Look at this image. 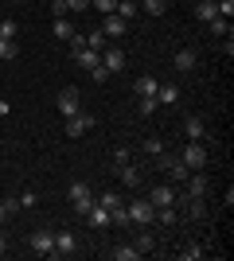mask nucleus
<instances>
[{
  "label": "nucleus",
  "mask_w": 234,
  "mask_h": 261,
  "mask_svg": "<svg viewBox=\"0 0 234 261\" xmlns=\"http://www.w3.org/2000/svg\"><path fill=\"white\" fill-rule=\"evenodd\" d=\"M125 211H129V222H133V226L156 222V207L148 203V199H133V203H125Z\"/></svg>",
  "instance_id": "1"
},
{
  "label": "nucleus",
  "mask_w": 234,
  "mask_h": 261,
  "mask_svg": "<svg viewBox=\"0 0 234 261\" xmlns=\"http://www.w3.org/2000/svg\"><path fill=\"white\" fill-rule=\"evenodd\" d=\"M94 191H90V184H82V179H78V184H70V203H74V215H82L86 218V211L94 207Z\"/></svg>",
  "instance_id": "2"
},
{
  "label": "nucleus",
  "mask_w": 234,
  "mask_h": 261,
  "mask_svg": "<svg viewBox=\"0 0 234 261\" xmlns=\"http://www.w3.org/2000/svg\"><path fill=\"white\" fill-rule=\"evenodd\" d=\"M179 160L188 164L191 172H203V168H207V148H203L199 141H188V148L179 152Z\"/></svg>",
  "instance_id": "3"
},
{
  "label": "nucleus",
  "mask_w": 234,
  "mask_h": 261,
  "mask_svg": "<svg viewBox=\"0 0 234 261\" xmlns=\"http://www.w3.org/2000/svg\"><path fill=\"white\" fill-rule=\"evenodd\" d=\"M55 106H59V113H63V117H74L78 109H82V98H78V90H74V86H67V90H59Z\"/></svg>",
  "instance_id": "4"
},
{
  "label": "nucleus",
  "mask_w": 234,
  "mask_h": 261,
  "mask_svg": "<svg viewBox=\"0 0 234 261\" xmlns=\"http://www.w3.org/2000/svg\"><path fill=\"white\" fill-rule=\"evenodd\" d=\"M90 129H94V113H82V109H78L74 117H67V137L70 141L82 137V133H90Z\"/></svg>",
  "instance_id": "5"
},
{
  "label": "nucleus",
  "mask_w": 234,
  "mask_h": 261,
  "mask_svg": "<svg viewBox=\"0 0 234 261\" xmlns=\"http://www.w3.org/2000/svg\"><path fill=\"white\" fill-rule=\"evenodd\" d=\"M101 66H106L110 74H121L125 70V51L121 47H101Z\"/></svg>",
  "instance_id": "6"
},
{
  "label": "nucleus",
  "mask_w": 234,
  "mask_h": 261,
  "mask_svg": "<svg viewBox=\"0 0 234 261\" xmlns=\"http://www.w3.org/2000/svg\"><path fill=\"white\" fill-rule=\"evenodd\" d=\"M101 35H106V39H121V35H129V20H121V16H106V20H101Z\"/></svg>",
  "instance_id": "7"
},
{
  "label": "nucleus",
  "mask_w": 234,
  "mask_h": 261,
  "mask_svg": "<svg viewBox=\"0 0 234 261\" xmlns=\"http://www.w3.org/2000/svg\"><path fill=\"white\" fill-rule=\"evenodd\" d=\"M86 222L94 230H106V226H113V215H110V207H101L98 199H94V207L86 211Z\"/></svg>",
  "instance_id": "8"
},
{
  "label": "nucleus",
  "mask_w": 234,
  "mask_h": 261,
  "mask_svg": "<svg viewBox=\"0 0 234 261\" xmlns=\"http://www.w3.org/2000/svg\"><path fill=\"white\" fill-rule=\"evenodd\" d=\"M172 66H176V70H184V74H191V70L199 66V55L191 51V47H179L176 59H172Z\"/></svg>",
  "instance_id": "9"
},
{
  "label": "nucleus",
  "mask_w": 234,
  "mask_h": 261,
  "mask_svg": "<svg viewBox=\"0 0 234 261\" xmlns=\"http://www.w3.org/2000/svg\"><path fill=\"white\" fill-rule=\"evenodd\" d=\"M32 250L47 257V253L55 250V234H51V230H35V234H32Z\"/></svg>",
  "instance_id": "10"
},
{
  "label": "nucleus",
  "mask_w": 234,
  "mask_h": 261,
  "mask_svg": "<svg viewBox=\"0 0 234 261\" xmlns=\"http://www.w3.org/2000/svg\"><path fill=\"white\" fill-rule=\"evenodd\" d=\"M184 184H188V195H199V199L211 191V184H207V172H191Z\"/></svg>",
  "instance_id": "11"
},
{
  "label": "nucleus",
  "mask_w": 234,
  "mask_h": 261,
  "mask_svg": "<svg viewBox=\"0 0 234 261\" xmlns=\"http://www.w3.org/2000/svg\"><path fill=\"white\" fill-rule=\"evenodd\" d=\"M156 90H160V82H156L152 74H145V78H137V82H133L137 98H156Z\"/></svg>",
  "instance_id": "12"
},
{
  "label": "nucleus",
  "mask_w": 234,
  "mask_h": 261,
  "mask_svg": "<svg viewBox=\"0 0 234 261\" xmlns=\"http://www.w3.org/2000/svg\"><path fill=\"white\" fill-rule=\"evenodd\" d=\"M74 253V234H55V250L47 257H70Z\"/></svg>",
  "instance_id": "13"
},
{
  "label": "nucleus",
  "mask_w": 234,
  "mask_h": 261,
  "mask_svg": "<svg viewBox=\"0 0 234 261\" xmlns=\"http://www.w3.org/2000/svg\"><path fill=\"white\" fill-rule=\"evenodd\" d=\"M148 203H152V207H172V203H176V191H172V187H152V191H148Z\"/></svg>",
  "instance_id": "14"
},
{
  "label": "nucleus",
  "mask_w": 234,
  "mask_h": 261,
  "mask_svg": "<svg viewBox=\"0 0 234 261\" xmlns=\"http://www.w3.org/2000/svg\"><path fill=\"white\" fill-rule=\"evenodd\" d=\"M179 94H184V90H179L176 82H164V86L156 90V101H160V106H176V101H179Z\"/></svg>",
  "instance_id": "15"
},
{
  "label": "nucleus",
  "mask_w": 234,
  "mask_h": 261,
  "mask_svg": "<svg viewBox=\"0 0 234 261\" xmlns=\"http://www.w3.org/2000/svg\"><path fill=\"white\" fill-rule=\"evenodd\" d=\"M184 133H188V141H203V133H207L203 117H195V113H191V117L184 121Z\"/></svg>",
  "instance_id": "16"
},
{
  "label": "nucleus",
  "mask_w": 234,
  "mask_h": 261,
  "mask_svg": "<svg viewBox=\"0 0 234 261\" xmlns=\"http://www.w3.org/2000/svg\"><path fill=\"white\" fill-rule=\"evenodd\" d=\"M117 175H121L125 187H141V172H137L133 164H121V168H117Z\"/></svg>",
  "instance_id": "17"
},
{
  "label": "nucleus",
  "mask_w": 234,
  "mask_h": 261,
  "mask_svg": "<svg viewBox=\"0 0 234 261\" xmlns=\"http://www.w3.org/2000/svg\"><path fill=\"white\" fill-rule=\"evenodd\" d=\"M156 222H160V226H176V222H179L176 203H172V207H156Z\"/></svg>",
  "instance_id": "18"
},
{
  "label": "nucleus",
  "mask_w": 234,
  "mask_h": 261,
  "mask_svg": "<svg viewBox=\"0 0 234 261\" xmlns=\"http://www.w3.org/2000/svg\"><path fill=\"white\" fill-rule=\"evenodd\" d=\"M195 16H199V20H203V23H211V20H215V16H219V4H215V0H203L199 8H195Z\"/></svg>",
  "instance_id": "19"
},
{
  "label": "nucleus",
  "mask_w": 234,
  "mask_h": 261,
  "mask_svg": "<svg viewBox=\"0 0 234 261\" xmlns=\"http://www.w3.org/2000/svg\"><path fill=\"white\" fill-rule=\"evenodd\" d=\"M137 257H141L137 246H113V261H137Z\"/></svg>",
  "instance_id": "20"
},
{
  "label": "nucleus",
  "mask_w": 234,
  "mask_h": 261,
  "mask_svg": "<svg viewBox=\"0 0 234 261\" xmlns=\"http://www.w3.org/2000/svg\"><path fill=\"white\" fill-rule=\"evenodd\" d=\"M113 16H121V20H133V16H137V0H117Z\"/></svg>",
  "instance_id": "21"
},
{
  "label": "nucleus",
  "mask_w": 234,
  "mask_h": 261,
  "mask_svg": "<svg viewBox=\"0 0 234 261\" xmlns=\"http://www.w3.org/2000/svg\"><path fill=\"white\" fill-rule=\"evenodd\" d=\"M82 47H90V51H101V47H106V35H101V28H98V32H90V35H82Z\"/></svg>",
  "instance_id": "22"
},
{
  "label": "nucleus",
  "mask_w": 234,
  "mask_h": 261,
  "mask_svg": "<svg viewBox=\"0 0 234 261\" xmlns=\"http://www.w3.org/2000/svg\"><path fill=\"white\" fill-rule=\"evenodd\" d=\"M141 8H145L148 16H164V12H168V0H141Z\"/></svg>",
  "instance_id": "23"
},
{
  "label": "nucleus",
  "mask_w": 234,
  "mask_h": 261,
  "mask_svg": "<svg viewBox=\"0 0 234 261\" xmlns=\"http://www.w3.org/2000/svg\"><path fill=\"white\" fill-rule=\"evenodd\" d=\"M51 32H55V39H70V35H74V28H70V23H67V16H59Z\"/></svg>",
  "instance_id": "24"
},
{
  "label": "nucleus",
  "mask_w": 234,
  "mask_h": 261,
  "mask_svg": "<svg viewBox=\"0 0 234 261\" xmlns=\"http://www.w3.org/2000/svg\"><path fill=\"white\" fill-rule=\"evenodd\" d=\"M137 109H141V117H152L156 109H160V101H156V98H141V101H137Z\"/></svg>",
  "instance_id": "25"
},
{
  "label": "nucleus",
  "mask_w": 234,
  "mask_h": 261,
  "mask_svg": "<svg viewBox=\"0 0 234 261\" xmlns=\"http://www.w3.org/2000/svg\"><path fill=\"white\" fill-rule=\"evenodd\" d=\"M98 203H101V207H110V211H113V207H121L125 199L117 195V191H101V199H98Z\"/></svg>",
  "instance_id": "26"
},
{
  "label": "nucleus",
  "mask_w": 234,
  "mask_h": 261,
  "mask_svg": "<svg viewBox=\"0 0 234 261\" xmlns=\"http://www.w3.org/2000/svg\"><path fill=\"white\" fill-rule=\"evenodd\" d=\"M16 59V43L12 39H0V63H12Z\"/></svg>",
  "instance_id": "27"
},
{
  "label": "nucleus",
  "mask_w": 234,
  "mask_h": 261,
  "mask_svg": "<svg viewBox=\"0 0 234 261\" xmlns=\"http://www.w3.org/2000/svg\"><path fill=\"white\" fill-rule=\"evenodd\" d=\"M207 28H211V35H226V32H230V20H223V16H215V20L207 23Z\"/></svg>",
  "instance_id": "28"
},
{
  "label": "nucleus",
  "mask_w": 234,
  "mask_h": 261,
  "mask_svg": "<svg viewBox=\"0 0 234 261\" xmlns=\"http://www.w3.org/2000/svg\"><path fill=\"white\" fill-rule=\"evenodd\" d=\"M145 152L148 156H160V152H164V141H160V137H148V141H145Z\"/></svg>",
  "instance_id": "29"
},
{
  "label": "nucleus",
  "mask_w": 234,
  "mask_h": 261,
  "mask_svg": "<svg viewBox=\"0 0 234 261\" xmlns=\"http://www.w3.org/2000/svg\"><path fill=\"white\" fill-rule=\"evenodd\" d=\"M16 32H20V28H16V20H0V39H12Z\"/></svg>",
  "instance_id": "30"
},
{
  "label": "nucleus",
  "mask_w": 234,
  "mask_h": 261,
  "mask_svg": "<svg viewBox=\"0 0 234 261\" xmlns=\"http://www.w3.org/2000/svg\"><path fill=\"white\" fill-rule=\"evenodd\" d=\"M133 246H137V250H141V253H148V250H152V246H156V238H152V234H141V238H137Z\"/></svg>",
  "instance_id": "31"
},
{
  "label": "nucleus",
  "mask_w": 234,
  "mask_h": 261,
  "mask_svg": "<svg viewBox=\"0 0 234 261\" xmlns=\"http://www.w3.org/2000/svg\"><path fill=\"white\" fill-rule=\"evenodd\" d=\"M90 4H94V8H98L101 16H110V12L117 8V0H90Z\"/></svg>",
  "instance_id": "32"
},
{
  "label": "nucleus",
  "mask_w": 234,
  "mask_h": 261,
  "mask_svg": "<svg viewBox=\"0 0 234 261\" xmlns=\"http://www.w3.org/2000/svg\"><path fill=\"white\" fill-rule=\"evenodd\" d=\"M215 4H219V16H223V20L234 16V0H215Z\"/></svg>",
  "instance_id": "33"
},
{
  "label": "nucleus",
  "mask_w": 234,
  "mask_h": 261,
  "mask_svg": "<svg viewBox=\"0 0 234 261\" xmlns=\"http://www.w3.org/2000/svg\"><path fill=\"white\" fill-rule=\"evenodd\" d=\"M179 257H184V261H199V257H203V250L195 246V242H191V246H188L184 253H179Z\"/></svg>",
  "instance_id": "34"
},
{
  "label": "nucleus",
  "mask_w": 234,
  "mask_h": 261,
  "mask_svg": "<svg viewBox=\"0 0 234 261\" xmlns=\"http://www.w3.org/2000/svg\"><path fill=\"white\" fill-rule=\"evenodd\" d=\"M90 78H94V82H98V86H101V82H106V78H110V70H106V66H94V70H90Z\"/></svg>",
  "instance_id": "35"
},
{
  "label": "nucleus",
  "mask_w": 234,
  "mask_h": 261,
  "mask_svg": "<svg viewBox=\"0 0 234 261\" xmlns=\"http://www.w3.org/2000/svg\"><path fill=\"white\" fill-rule=\"evenodd\" d=\"M51 12H55V20H59V16H67V12H70V4H67V0H51Z\"/></svg>",
  "instance_id": "36"
},
{
  "label": "nucleus",
  "mask_w": 234,
  "mask_h": 261,
  "mask_svg": "<svg viewBox=\"0 0 234 261\" xmlns=\"http://www.w3.org/2000/svg\"><path fill=\"white\" fill-rule=\"evenodd\" d=\"M121 164H129V148H117V152H113V168H121Z\"/></svg>",
  "instance_id": "37"
},
{
  "label": "nucleus",
  "mask_w": 234,
  "mask_h": 261,
  "mask_svg": "<svg viewBox=\"0 0 234 261\" xmlns=\"http://www.w3.org/2000/svg\"><path fill=\"white\" fill-rule=\"evenodd\" d=\"M70 4V12H82V8H90V0H67Z\"/></svg>",
  "instance_id": "38"
},
{
  "label": "nucleus",
  "mask_w": 234,
  "mask_h": 261,
  "mask_svg": "<svg viewBox=\"0 0 234 261\" xmlns=\"http://www.w3.org/2000/svg\"><path fill=\"white\" fill-rule=\"evenodd\" d=\"M4 253H8V238H4V234H0V257H4Z\"/></svg>",
  "instance_id": "39"
},
{
  "label": "nucleus",
  "mask_w": 234,
  "mask_h": 261,
  "mask_svg": "<svg viewBox=\"0 0 234 261\" xmlns=\"http://www.w3.org/2000/svg\"><path fill=\"white\" fill-rule=\"evenodd\" d=\"M4 113H8V101H0V117H4Z\"/></svg>",
  "instance_id": "40"
},
{
  "label": "nucleus",
  "mask_w": 234,
  "mask_h": 261,
  "mask_svg": "<svg viewBox=\"0 0 234 261\" xmlns=\"http://www.w3.org/2000/svg\"><path fill=\"white\" fill-rule=\"evenodd\" d=\"M16 4H20V0H16Z\"/></svg>",
  "instance_id": "41"
}]
</instances>
